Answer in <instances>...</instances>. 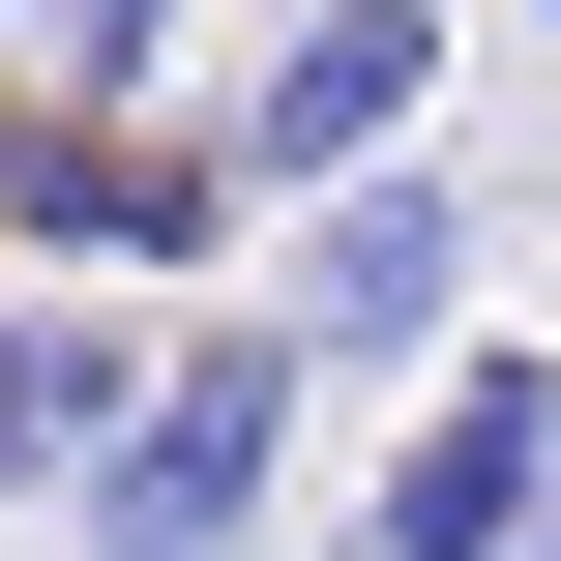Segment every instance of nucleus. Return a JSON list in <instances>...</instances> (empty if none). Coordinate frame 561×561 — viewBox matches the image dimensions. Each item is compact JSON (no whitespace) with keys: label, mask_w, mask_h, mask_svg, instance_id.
Here are the masks:
<instances>
[{"label":"nucleus","mask_w":561,"mask_h":561,"mask_svg":"<svg viewBox=\"0 0 561 561\" xmlns=\"http://www.w3.org/2000/svg\"><path fill=\"white\" fill-rule=\"evenodd\" d=\"M296 414H325V355L237 296V325H148V385L89 414V473H59V533L89 561H266L296 533Z\"/></svg>","instance_id":"obj_1"},{"label":"nucleus","mask_w":561,"mask_h":561,"mask_svg":"<svg viewBox=\"0 0 561 561\" xmlns=\"http://www.w3.org/2000/svg\"><path fill=\"white\" fill-rule=\"evenodd\" d=\"M237 207H266V178H237L207 89H30V59H0V266H118V296H148V266H207Z\"/></svg>","instance_id":"obj_2"},{"label":"nucleus","mask_w":561,"mask_h":561,"mask_svg":"<svg viewBox=\"0 0 561 561\" xmlns=\"http://www.w3.org/2000/svg\"><path fill=\"white\" fill-rule=\"evenodd\" d=\"M266 325H296L325 385H414V355L473 325V178H414V148L296 178V207H266Z\"/></svg>","instance_id":"obj_3"},{"label":"nucleus","mask_w":561,"mask_h":561,"mask_svg":"<svg viewBox=\"0 0 561 561\" xmlns=\"http://www.w3.org/2000/svg\"><path fill=\"white\" fill-rule=\"evenodd\" d=\"M533 473H561V355L444 325V355H414V414H385V473L325 503V561H533Z\"/></svg>","instance_id":"obj_4"},{"label":"nucleus","mask_w":561,"mask_h":561,"mask_svg":"<svg viewBox=\"0 0 561 561\" xmlns=\"http://www.w3.org/2000/svg\"><path fill=\"white\" fill-rule=\"evenodd\" d=\"M414 89H444V0H266L207 118H237V178L296 207V178H355V148H414Z\"/></svg>","instance_id":"obj_5"},{"label":"nucleus","mask_w":561,"mask_h":561,"mask_svg":"<svg viewBox=\"0 0 561 561\" xmlns=\"http://www.w3.org/2000/svg\"><path fill=\"white\" fill-rule=\"evenodd\" d=\"M118 385H148V296H118V266H59V296H0V503H59Z\"/></svg>","instance_id":"obj_6"},{"label":"nucleus","mask_w":561,"mask_h":561,"mask_svg":"<svg viewBox=\"0 0 561 561\" xmlns=\"http://www.w3.org/2000/svg\"><path fill=\"white\" fill-rule=\"evenodd\" d=\"M207 0H30V89H178Z\"/></svg>","instance_id":"obj_7"},{"label":"nucleus","mask_w":561,"mask_h":561,"mask_svg":"<svg viewBox=\"0 0 561 561\" xmlns=\"http://www.w3.org/2000/svg\"><path fill=\"white\" fill-rule=\"evenodd\" d=\"M533 561H561V473H533Z\"/></svg>","instance_id":"obj_8"},{"label":"nucleus","mask_w":561,"mask_h":561,"mask_svg":"<svg viewBox=\"0 0 561 561\" xmlns=\"http://www.w3.org/2000/svg\"><path fill=\"white\" fill-rule=\"evenodd\" d=\"M0 59H30V0H0Z\"/></svg>","instance_id":"obj_9"},{"label":"nucleus","mask_w":561,"mask_h":561,"mask_svg":"<svg viewBox=\"0 0 561 561\" xmlns=\"http://www.w3.org/2000/svg\"><path fill=\"white\" fill-rule=\"evenodd\" d=\"M533 30H561V0H533Z\"/></svg>","instance_id":"obj_10"}]
</instances>
